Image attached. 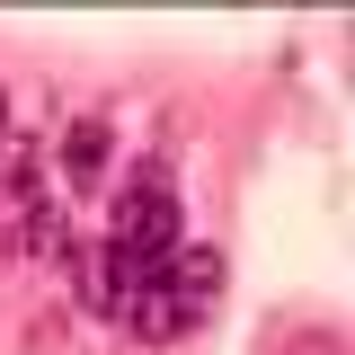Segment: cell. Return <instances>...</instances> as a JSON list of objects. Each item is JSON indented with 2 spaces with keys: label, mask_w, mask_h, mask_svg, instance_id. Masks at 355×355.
<instances>
[{
  "label": "cell",
  "mask_w": 355,
  "mask_h": 355,
  "mask_svg": "<svg viewBox=\"0 0 355 355\" xmlns=\"http://www.w3.org/2000/svg\"><path fill=\"white\" fill-rule=\"evenodd\" d=\"M214 302H222V258L214 249H178L169 284H160V302H151V320H142V338H187Z\"/></svg>",
  "instance_id": "2"
},
{
  "label": "cell",
  "mask_w": 355,
  "mask_h": 355,
  "mask_svg": "<svg viewBox=\"0 0 355 355\" xmlns=\"http://www.w3.org/2000/svg\"><path fill=\"white\" fill-rule=\"evenodd\" d=\"M53 160H62V178H71V196L98 187V169H107V116H71L62 142H53Z\"/></svg>",
  "instance_id": "3"
},
{
  "label": "cell",
  "mask_w": 355,
  "mask_h": 355,
  "mask_svg": "<svg viewBox=\"0 0 355 355\" xmlns=\"http://www.w3.org/2000/svg\"><path fill=\"white\" fill-rule=\"evenodd\" d=\"M178 249H187V214H178V178L169 160H142L133 187L116 196V222H107V258H98V284H89V302L107 311L116 329L142 338V320L160 302V284H169Z\"/></svg>",
  "instance_id": "1"
},
{
  "label": "cell",
  "mask_w": 355,
  "mask_h": 355,
  "mask_svg": "<svg viewBox=\"0 0 355 355\" xmlns=\"http://www.w3.org/2000/svg\"><path fill=\"white\" fill-rule=\"evenodd\" d=\"M0 151H9V107H0Z\"/></svg>",
  "instance_id": "4"
}]
</instances>
